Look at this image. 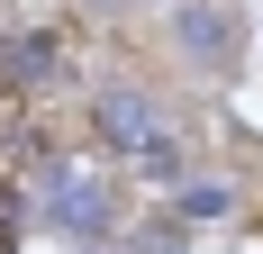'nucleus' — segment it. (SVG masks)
I'll return each instance as SVG.
<instances>
[{"label": "nucleus", "mask_w": 263, "mask_h": 254, "mask_svg": "<svg viewBox=\"0 0 263 254\" xmlns=\"http://www.w3.org/2000/svg\"><path fill=\"white\" fill-rule=\"evenodd\" d=\"M91 127H100L118 154H136L145 173L182 182V164H173V136H163V109L145 100V91H100V100H91Z\"/></svg>", "instance_id": "nucleus-1"}, {"label": "nucleus", "mask_w": 263, "mask_h": 254, "mask_svg": "<svg viewBox=\"0 0 263 254\" xmlns=\"http://www.w3.org/2000/svg\"><path fill=\"white\" fill-rule=\"evenodd\" d=\"M46 209H54V227H73V236H100L109 218H118V191H109L100 173H54Z\"/></svg>", "instance_id": "nucleus-2"}, {"label": "nucleus", "mask_w": 263, "mask_h": 254, "mask_svg": "<svg viewBox=\"0 0 263 254\" xmlns=\"http://www.w3.org/2000/svg\"><path fill=\"white\" fill-rule=\"evenodd\" d=\"M0 64H9V82H46L54 64H64V46H54L46 27H27V37H9V55H0Z\"/></svg>", "instance_id": "nucleus-3"}, {"label": "nucleus", "mask_w": 263, "mask_h": 254, "mask_svg": "<svg viewBox=\"0 0 263 254\" xmlns=\"http://www.w3.org/2000/svg\"><path fill=\"white\" fill-rule=\"evenodd\" d=\"M182 55H191V64H227V27H218V9H200V0L182 9Z\"/></svg>", "instance_id": "nucleus-4"}, {"label": "nucleus", "mask_w": 263, "mask_h": 254, "mask_svg": "<svg viewBox=\"0 0 263 254\" xmlns=\"http://www.w3.org/2000/svg\"><path fill=\"white\" fill-rule=\"evenodd\" d=\"M173 209H182V218H227V209H236V191H227V182H182V191H173Z\"/></svg>", "instance_id": "nucleus-5"}, {"label": "nucleus", "mask_w": 263, "mask_h": 254, "mask_svg": "<svg viewBox=\"0 0 263 254\" xmlns=\"http://www.w3.org/2000/svg\"><path fill=\"white\" fill-rule=\"evenodd\" d=\"M109 254H118V245H109ZM127 254H136V245H127Z\"/></svg>", "instance_id": "nucleus-6"}]
</instances>
